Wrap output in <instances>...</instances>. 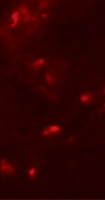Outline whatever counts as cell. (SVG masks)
Returning <instances> with one entry per match:
<instances>
[{
  "label": "cell",
  "mask_w": 105,
  "mask_h": 200,
  "mask_svg": "<svg viewBox=\"0 0 105 200\" xmlns=\"http://www.w3.org/2000/svg\"><path fill=\"white\" fill-rule=\"evenodd\" d=\"M1 172L4 176H11L15 172V167L9 161L3 159L1 161Z\"/></svg>",
  "instance_id": "1"
},
{
  "label": "cell",
  "mask_w": 105,
  "mask_h": 200,
  "mask_svg": "<svg viewBox=\"0 0 105 200\" xmlns=\"http://www.w3.org/2000/svg\"><path fill=\"white\" fill-rule=\"evenodd\" d=\"M62 131L61 126L58 125L53 124L45 127L42 132V135L43 137L50 136Z\"/></svg>",
  "instance_id": "2"
},
{
  "label": "cell",
  "mask_w": 105,
  "mask_h": 200,
  "mask_svg": "<svg viewBox=\"0 0 105 200\" xmlns=\"http://www.w3.org/2000/svg\"><path fill=\"white\" fill-rule=\"evenodd\" d=\"M39 171L38 168L35 166H32L30 167L27 171V174L31 180H34L38 177Z\"/></svg>",
  "instance_id": "3"
},
{
  "label": "cell",
  "mask_w": 105,
  "mask_h": 200,
  "mask_svg": "<svg viewBox=\"0 0 105 200\" xmlns=\"http://www.w3.org/2000/svg\"><path fill=\"white\" fill-rule=\"evenodd\" d=\"M92 94L89 92L83 93L79 96L80 101L84 104H87L92 99Z\"/></svg>",
  "instance_id": "4"
},
{
  "label": "cell",
  "mask_w": 105,
  "mask_h": 200,
  "mask_svg": "<svg viewBox=\"0 0 105 200\" xmlns=\"http://www.w3.org/2000/svg\"><path fill=\"white\" fill-rule=\"evenodd\" d=\"M45 61L43 59H39L36 60L33 64V67L34 69H40L43 66L45 63Z\"/></svg>",
  "instance_id": "5"
},
{
  "label": "cell",
  "mask_w": 105,
  "mask_h": 200,
  "mask_svg": "<svg viewBox=\"0 0 105 200\" xmlns=\"http://www.w3.org/2000/svg\"><path fill=\"white\" fill-rule=\"evenodd\" d=\"M103 92L104 94L105 95V89H104L103 90Z\"/></svg>",
  "instance_id": "6"
},
{
  "label": "cell",
  "mask_w": 105,
  "mask_h": 200,
  "mask_svg": "<svg viewBox=\"0 0 105 200\" xmlns=\"http://www.w3.org/2000/svg\"><path fill=\"white\" fill-rule=\"evenodd\" d=\"M104 107H105V105H104Z\"/></svg>",
  "instance_id": "7"
}]
</instances>
